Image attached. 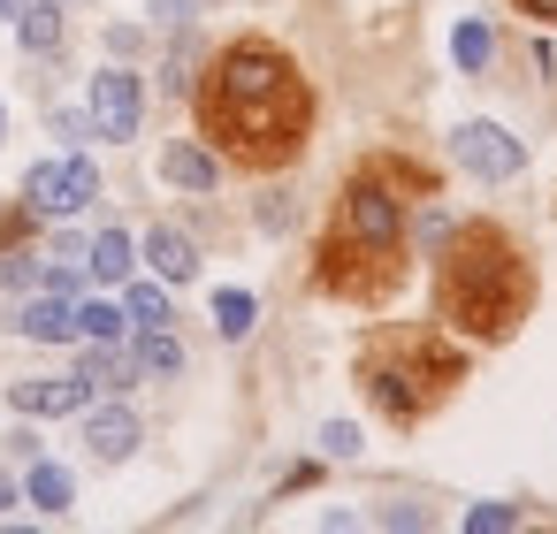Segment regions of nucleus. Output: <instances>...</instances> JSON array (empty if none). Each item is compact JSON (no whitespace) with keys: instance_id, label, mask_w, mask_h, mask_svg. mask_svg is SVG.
<instances>
[{"instance_id":"17","label":"nucleus","mask_w":557,"mask_h":534,"mask_svg":"<svg viewBox=\"0 0 557 534\" xmlns=\"http://www.w3.org/2000/svg\"><path fill=\"white\" fill-rule=\"evenodd\" d=\"M131 367H138V374H176V367H184V344H176L169 328H138V351H131Z\"/></svg>"},{"instance_id":"18","label":"nucleus","mask_w":557,"mask_h":534,"mask_svg":"<svg viewBox=\"0 0 557 534\" xmlns=\"http://www.w3.org/2000/svg\"><path fill=\"white\" fill-rule=\"evenodd\" d=\"M252 321H260V306H252V290H214V328L237 344V336H252Z\"/></svg>"},{"instance_id":"28","label":"nucleus","mask_w":557,"mask_h":534,"mask_svg":"<svg viewBox=\"0 0 557 534\" xmlns=\"http://www.w3.org/2000/svg\"><path fill=\"white\" fill-rule=\"evenodd\" d=\"M9 504H24V488L9 481V465H0V511H9Z\"/></svg>"},{"instance_id":"21","label":"nucleus","mask_w":557,"mask_h":534,"mask_svg":"<svg viewBox=\"0 0 557 534\" xmlns=\"http://www.w3.org/2000/svg\"><path fill=\"white\" fill-rule=\"evenodd\" d=\"M123 328H131V313H123V306H100V298H92V306H77V336H92V344H115Z\"/></svg>"},{"instance_id":"10","label":"nucleus","mask_w":557,"mask_h":534,"mask_svg":"<svg viewBox=\"0 0 557 534\" xmlns=\"http://www.w3.org/2000/svg\"><path fill=\"white\" fill-rule=\"evenodd\" d=\"M85 443H92L100 465H123V458L138 450V412H131V405H100V412L85 420Z\"/></svg>"},{"instance_id":"12","label":"nucleus","mask_w":557,"mask_h":534,"mask_svg":"<svg viewBox=\"0 0 557 534\" xmlns=\"http://www.w3.org/2000/svg\"><path fill=\"white\" fill-rule=\"evenodd\" d=\"M161 176H169L176 191H214V184H222V153H207V146L184 138V146L161 153Z\"/></svg>"},{"instance_id":"29","label":"nucleus","mask_w":557,"mask_h":534,"mask_svg":"<svg viewBox=\"0 0 557 534\" xmlns=\"http://www.w3.org/2000/svg\"><path fill=\"white\" fill-rule=\"evenodd\" d=\"M16 9H24V0H0V24H16Z\"/></svg>"},{"instance_id":"4","label":"nucleus","mask_w":557,"mask_h":534,"mask_svg":"<svg viewBox=\"0 0 557 534\" xmlns=\"http://www.w3.org/2000/svg\"><path fill=\"white\" fill-rule=\"evenodd\" d=\"M397 283H405V245H359V237H336L329 229V245H321V290L329 298L382 306Z\"/></svg>"},{"instance_id":"20","label":"nucleus","mask_w":557,"mask_h":534,"mask_svg":"<svg viewBox=\"0 0 557 534\" xmlns=\"http://www.w3.org/2000/svg\"><path fill=\"white\" fill-rule=\"evenodd\" d=\"M123 313H131L138 328H169V290H161V283H131Z\"/></svg>"},{"instance_id":"13","label":"nucleus","mask_w":557,"mask_h":534,"mask_svg":"<svg viewBox=\"0 0 557 534\" xmlns=\"http://www.w3.org/2000/svg\"><path fill=\"white\" fill-rule=\"evenodd\" d=\"M16 328H24L32 344H70V336H77V306L39 298V306H24V313H16Z\"/></svg>"},{"instance_id":"5","label":"nucleus","mask_w":557,"mask_h":534,"mask_svg":"<svg viewBox=\"0 0 557 534\" xmlns=\"http://www.w3.org/2000/svg\"><path fill=\"white\" fill-rule=\"evenodd\" d=\"M336 237H359V245H405V207L382 176H351L344 199H336Z\"/></svg>"},{"instance_id":"9","label":"nucleus","mask_w":557,"mask_h":534,"mask_svg":"<svg viewBox=\"0 0 557 534\" xmlns=\"http://www.w3.org/2000/svg\"><path fill=\"white\" fill-rule=\"evenodd\" d=\"M9 397H16L24 420H70V412H85L92 382H85V374H39V382H16Z\"/></svg>"},{"instance_id":"11","label":"nucleus","mask_w":557,"mask_h":534,"mask_svg":"<svg viewBox=\"0 0 557 534\" xmlns=\"http://www.w3.org/2000/svg\"><path fill=\"white\" fill-rule=\"evenodd\" d=\"M146 260H153V275H161V283H191V275H199V245H191L176 222H153Z\"/></svg>"},{"instance_id":"16","label":"nucleus","mask_w":557,"mask_h":534,"mask_svg":"<svg viewBox=\"0 0 557 534\" xmlns=\"http://www.w3.org/2000/svg\"><path fill=\"white\" fill-rule=\"evenodd\" d=\"M85 268H92L100 283H131V237H123V229H100V237L85 245Z\"/></svg>"},{"instance_id":"1","label":"nucleus","mask_w":557,"mask_h":534,"mask_svg":"<svg viewBox=\"0 0 557 534\" xmlns=\"http://www.w3.org/2000/svg\"><path fill=\"white\" fill-rule=\"evenodd\" d=\"M199 123H207L222 161L290 169L306 153V131H313V92H306V77L283 47L237 39V47H222L214 77L199 85Z\"/></svg>"},{"instance_id":"24","label":"nucleus","mask_w":557,"mask_h":534,"mask_svg":"<svg viewBox=\"0 0 557 534\" xmlns=\"http://www.w3.org/2000/svg\"><path fill=\"white\" fill-rule=\"evenodd\" d=\"M321 450H329V458H359V427H351V420H329V427H321Z\"/></svg>"},{"instance_id":"23","label":"nucleus","mask_w":557,"mask_h":534,"mask_svg":"<svg viewBox=\"0 0 557 534\" xmlns=\"http://www.w3.org/2000/svg\"><path fill=\"white\" fill-rule=\"evenodd\" d=\"M466 526H473V534H504V526H519V511H511V504H473Z\"/></svg>"},{"instance_id":"6","label":"nucleus","mask_w":557,"mask_h":534,"mask_svg":"<svg viewBox=\"0 0 557 534\" xmlns=\"http://www.w3.org/2000/svg\"><path fill=\"white\" fill-rule=\"evenodd\" d=\"M450 153H458V169L481 176V184H511V176L527 169V146H519L504 123H458V131H450Z\"/></svg>"},{"instance_id":"26","label":"nucleus","mask_w":557,"mask_h":534,"mask_svg":"<svg viewBox=\"0 0 557 534\" xmlns=\"http://www.w3.org/2000/svg\"><path fill=\"white\" fill-rule=\"evenodd\" d=\"M191 9H199V0H153V16H161V24H176V32L191 24Z\"/></svg>"},{"instance_id":"27","label":"nucleus","mask_w":557,"mask_h":534,"mask_svg":"<svg viewBox=\"0 0 557 534\" xmlns=\"http://www.w3.org/2000/svg\"><path fill=\"white\" fill-rule=\"evenodd\" d=\"M519 16H534V24H557V0H511Z\"/></svg>"},{"instance_id":"15","label":"nucleus","mask_w":557,"mask_h":534,"mask_svg":"<svg viewBox=\"0 0 557 534\" xmlns=\"http://www.w3.org/2000/svg\"><path fill=\"white\" fill-rule=\"evenodd\" d=\"M24 496H32L39 511H70V504H77V481H70V465H54V458H32V481H24Z\"/></svg>"},{"instance_id":"22","label":"nucleus","mask_w":557,"mask_h":534,"mask_svg":"<svg viewBox=\"0 0 557 534\" xmlns=\"http://www.w3.org/2000/svg\"><path fill=\"white\" fill-rule=\"evenodd\" d=\"M77 374H85L92 389H123V382H131L138 367H131L123 351H108V344H100V351H85V367H77Z\"/></svg>"},{"instance_id":"2","label":"nucleus","mask_w":557,"mask_h":534,"mask_svg":"<svg viewBox=\"0 0 557 534\" xmlns=\"http://www.w3.org/2000/svg\"><path fill=\"white\" fill-rule=\"evenodd\" d=\"M534 306V268L527 252L496 229V222H466L458 237H443L435 260V313L473 336V344H504Z\"/></svg>"},{"instance_id":"19","label":"nucleus","mask_w":557,"mask_h":534,"mask_svg":"<svg viewBox=\"0 0 557 534\" xmlns=\"http://www.w3.org/2000/svg\"><path fill=\"white\" fill-rule=\"evenodd\" d=\"M488 54H496L488 24H473V16H466V24L450 32V62H458V70H488Z\"/></svg>"},{"instance_id":"7","label":"nucleus","mask_w":557,"mask_h":534,"mask_svg":"<svg viewBox=\"0 0 557 534\" xmlns=\"http://www.w3.org/2000/svg\"><path fill=\"white\" fill-rule=\"evenodd\" d=\"M24 199H32L39 214H77V207H92V199H100V169H92L85 153L39 161V169L24 176Z\"/></svg>"},{"instance_id":"8","label":"nucleus","mask_w":557,"mask_h":534,"mask_svg":"<svg viewBox=\"0 0 557 534\" xmlns=\"http://www.w3.org/2000/svg\"><path fill=\"white\" fill-rule=\"evenodd\" d=\"M92 131L100 138H138V115H146V85L131 77V70H100L92 77Z\"/></svg>"},{"instance_id":"3","label":"nucleus","mask_w":557,"mask_h":534,"mask_svg":"<svg viewBox=\"0 0 557 534\" xmlns=\"http://www.w3.org/2000/svg\"><path fill=\"white\" fill-rule=\"evenodd\" d=\"M359 382H367V397H374L389 420H420V412H435V405L466 382V359H458L435 328H397V336H382V344L359 359Z\"/></svg>"},{"instance_id":"25","label":"nucleus","mask_w":557,"mask_h":534,"mask_svg":"<svg viewBox=\"0 0 557 534\" xmlns=\"http://www.w3.org/2000/svg\"><path fill=\"white\" fill-rule=\"evenodd\" d=\"M0 283H9V290H32V283H39V260H32V252H16V260H0Z\"/></svg>"},{"instance_id":"14","label":"nucleus","mask_w":557,"mask_h":534,"mask_svg":"<svg viewBox=\"0 0 557 534\" xmlns=\"http://www.w3.org/2000/svg\"><path fill=\"white\" fill-rule=\"evenodd\" d=\"M16 39H24V54H54L62 47V9H54V0H24V9H16Z\"/></svg>"}]
</instances>
